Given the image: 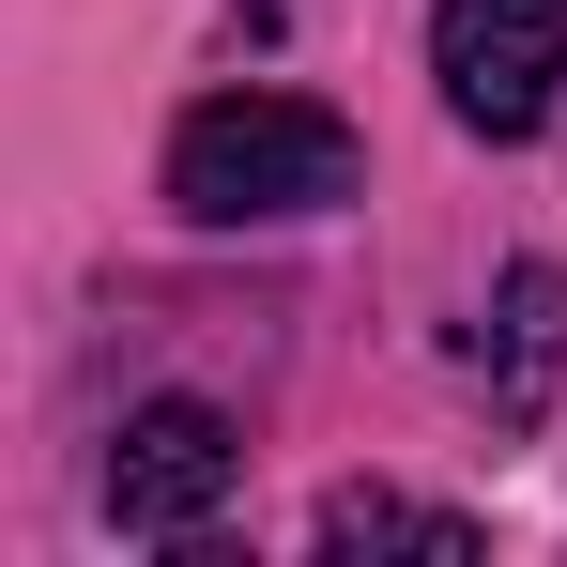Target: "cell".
Masks as SVG:
<instances>
[{"mask_svg": "<svg viewBox=\"0 0 567 567\" xmlns=\"http://www.w3.org/2000/svg\"><path fill=\"white\" fill-rule=\"evenodd\" d=\"M322 553H430V567H475L491 537H475L461 506H414V491H322Z\"/></svg>", "mask_w": 567, "mask_h": 567, "instance_id": "obj_5", "label": "cell"}, {"mask_svg": "<svg viewBox=\"0 0 567 567\" xmlns=\"http://www.w3.org/2000/svg\"><path fill=\"white\" fill-rule=\"evenodd\" d=\"M230 414L215 399H138L123 414V445H107V522L123 537H199L215 506H230Z\"/></svg>", "mask_w": 567, "mask_h": 567, "instance_id": "obj_3", "label": "cell"}, {"mask_svg": "<svg viewBox=\"0 0 567 567\" xmlns=\"http://www.w3.org/2000/svg\"><path fill=\"white\" fill-rule=\"evenodd\" d=\"M430 78L475 138H537L567 93V0H445L430 16Z\"/></svg>", "mask_w": 567, "mask_h": 567, "instance_id": "obj_2", "label": "cell"}, {"mask_svg": "<svg viewBox=\"0 0 567 567\" xmlns=\"http://www.w3.org/2000/svg\"><path fill=\"white\" fill-rule=\"evenodd\" d=\"M353 123L307 93H215L169 123V199L199 230H277V215H338L353 199Z\"/></svg>", "mask_w": 567, "mask_h": 567, "instance_id": "obj_1", "label": "cell"}, {"mask_svg": "<svg viewBox=\"0 0 567 567\" xmlns=\"http://www.w3.org/2000/svg\"><path fill=\"white\" fill-rule=\"evenodd\" d=\"M553 353H567V277H553V261H522V277L491 291V338H475V383H491L506 414H537V399H553Z\"/></svg>", "mask_w": 567, "mask_h": 567, "instance_id": "obj_4", "label": "cell"}]
</instances>
